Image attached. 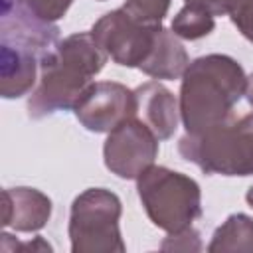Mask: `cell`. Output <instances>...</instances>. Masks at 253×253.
<instances>
[{"mask_svg": "<svg viewBox=\"0 0 253 253\" xmlns=\"http://www.w3.org/2000/svg\"><path fill=\"white\" fill-rule=\"evenodd\" d=\"M178 150L208 174H253V111L237 119L229 117L206 132H186Z\"/></svg>", "mask_w": 253, "mask_h": 253, "instance_id": "3957f363", "label": "cell"}, {"mask_svg": "<svg viewBox=\"0 0 253 253\" xmlns=\"http://www.w3.org/2000/svg\"><path fill=\"white\" fill-rule=\"evenodd\" d=\"M51 213L47 196L34 188H6L2 192V225L34 231L45 225Z\"/></svg>", "mask_w": 253, "mask_h": 253, "instance_id": "30bf717a", "label": "cell"}, {"mask_svg": "<svg viewBox=\"0 0 253 253\" xmlns=\"http://www.w3.org/2000/svg\"><path fill=\"white\" fill-rule=\"evenodd\" d=\"M245 87L241 65L227 55L211 53L192 61L180 89V117L186 130L198 134L227 121Z\"/></svg>", "mask_w": 253, "mask_h": 253, "instance_id": "6da1fadb", "label": "cell"}, {"mask_svg": "<svg viewBox=\"0 0 253 253\" xmlns=\"http://www.w3.org/2000/svg\"><path fill=\"white\" fill-rule=\"evenodd\" d=\"M168 6L170 0H126L121 10L142 26L160 28Z\"/></svg>", "mask_w": 253, "mask_h": 253, "instance_id": "9a60e30c", "label": "cell"}, {"mask_svg": "<svg viewBox=\"0 0 253 253\" xmlns=\"http://www.w3.org/2000/svg\"><path fill=\"white\" fill-rule=\"evenodd\" d=\"M121 202L105 188H91L71 206L69 237L73 251H123L119 231Z\"/></svg>", "mask_w": 253, "mask_h": 253, "instance_id": "5b68a950", "label": "cell"}, {"mask_svg": "<svg viewBox=\"0 0 253 253\" xmlns=\"http://www.w3.org/2000/svg\"><path fill=\"white\" fill-rule=\"evenodd\" d=\"M20 2L26 8H30L36 16H40L42 20L55 22L67 12L73 0H20Z\"/></svg>", "mask_w": 253, "mask_h": 253, "instance_id": "2e32d148", "label": "cell"}, {"mask_svg": "<svg viewBox=\"0 0 253 253\" xmlns=\"http://www.w3.org/2000/svg\"><path fill=\"white\" fill-rule=\"evenodd\" d=\"M2 97H20L28 93L34 83H36V73L38 67L42 65V55L16 47V45H6L2 43Z\"/></svg>", "mask_w": 253, "mask_h": 253, "instance_id": "8fae6325", "label": "cell"}, {"mask_svg": "<svg viewBox=\"0 0 253 253\" xmlns=\"http://www.w3.org/2000/svg\"><path fill=\"white\" fill-rule=\"evenodd\" d=\"M245 95H247V101L249 105L253 107V73L247 77V87H245Z\"/></svg>", "mask_w": 253, "mask_h": 253, "instance_id": "d6986e66", "label": "cell"}, {"mask_svg": "<svg viewBox=\"0 0 253 253\" xmlns=\"http://www.w3.org/2000/svg\"><path fill=\"white\" fill-rule=\"evenodd\" d=\"M180 107L174 95L156 81H148L134 91V117L140 119L158 140L170 138L178 126Z\"/></svg>", "mask_w": 253, "mask_h": 253, "instance_id": "9c48e42d", "label": "cell"}, {"mask_svg": "<svg viewBox=\"0 0 253 253\" xmlns=\"http://www.w3.org/2000/svg\"><path fill=\"white\" fill-rule=\"evenodd\" d=\"M245 200H247V204H249V206L253 208V186H251V188L247 190V196H245Z\"/></svg>", "mask_w": 253, "mask_h": 253, "instance_id": "ffe728a7", "label": "cell"}, {"mask_svg": "<svg viewBox=\"0 0 253 253\" xmlns=\"http://www.w3.org/2000/svg\"><path fill=\"white\" fill-rule=\"evenodd\" d=\"M213 14L196 4H186L172 22V32L184 40H198L213 30Z\"/></svg>", "mask_w": 253, "mask_h": 253, "instance_id": "5bb4252c", "label": "cell"}, {"mask_svg": "<svg viewBox=\"0 0 253 253\" xmlns=\"http://www.w3.org/2000/svg\"><path fill=\"white\" fill-rule=\"evenodd\" d=\"M231 16V22L239 28V32L249 40L253 42V0L245 2L241 8H237Z\"/></svg>", "mask_w": 253, "mask_h": 253, "instance_id": "ac0fdd59", "label": "cell"}, {"mask_svg": "<svg viewBox=\"0 0 253 253\" xmlns=\"http://www.w3.org/2000/svg\"><path fill=\"white\" fill-rule=\"evenodd\" d=\"M158 154V136L136 117L117 125L103 146L105 166L119 178H138L154 164Z\"/></svg>", "mask_w": 253, "mask_h": 253, "instance_id": "8992f818", "label": "cell"}, {"mask_svg": "<svg viewBox=\"0 0 253 253\" xmlns=\"http://www.w3.org/2000/svg\"><path fill=\"white\" fill-rule=\"evenodd\" d=\"M190 59L182 43L176 40L174 32L158 30L152 49L146 55V59L140 63V69L156 79H178L188 69Z\"/></svg>", "mask_w": 253, "mask_h": 253, "instance_id": "7c38bea8", "label": "cell"}, {"mask_svg": "<svg viewBox=\"0 0 253 253\" xmlns=\"http://www.w3.org/2000/svg\"><path fill=\"white\" fill-rule=\"evenodd\" d=\"M249 0H186V4H196L206 8L210 14L219 16V14H233L237 8H241Z\"/></svg>", "mask_w": 253, "mask_h": 253, "instance_id": "e0dca14e", "label": "cell"}, {"mask_svg": "<svg viewBox=\"0 0 253 253\" xmlns=\"http://www.w3.org/2000/svg\"><path fill=\"white\" fill-rule=\"evenodd\" d=\"M138 196L152 223L168 233L190 227L202 213L200 186L162 166L152 164L138 176Z\"/></svg>", "mask_w": 253, "mask_h": 253, "instance_id": "277c9868", "label": "cell"}, {"mask_svg": "<svg viewBox=\"0 0 253 253\" xmlns=\"http://www.w3.org/2000/svg\"><path fill=\"white\" fill-rule=\"evenodd\" d=\"M107 57L91 32L73 34L59 42L40 65V87L28 101L30 115L42 119L55 111L73 109L91 85V77L103 69Z\"/></svg>", "mask_w": 253, "mask_h": 253, "instance_id": "7a4b0ae2", "label": "cell"}, {"mask_svg": "<svg viewBox=\"0 0 253 253\" xmlns=\"http://www.w3.org/2000/svg\"><path fill=\"white\" fill-rule=\"evenodd\" d=\"M73 111L85 128L111 132L125 119L134 117V91L115 81L91 83Z\"/></svg>", "mask_w": 253, "mask_h": 253, "instance_id": "ba28073f", "label": "cell"}, {"mask_svg": "<svg viewBox=\"0 0 253 253\" xmlns=\"http://www.w3.org/2000/svg\"><path fill=\"white\" fill-rule=\"evenodd\" d=\"M210 251H251L253 249V219L245 213H233L213 233Z\"/></svg>", "mask_w": 253, "mask_h": 253, "instance_id": "4fadbf2b", "label": "cell"}, {"mask_svg": "<svg viewBox=\"0 0 253 253\" xmlns=\"http://www.w3.org/2000/svg\"><path fill=\"white\" fill-rule=\"evenodd\" d=\"M160 28H148L128 18L121 8L105 14L91 30V36L99 47L119 65L140 67L152 49L156 32Z\"/></svg>", "mask_w": 253, "mask_h": 253, "instance_id": "52a82bcc", "label": "cell"}]
</instances>
